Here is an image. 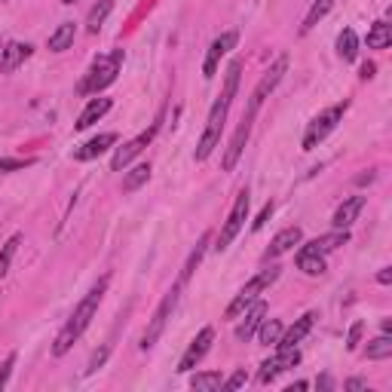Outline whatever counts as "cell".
Masks as SVG:
<instances>
[{
	"label": "cell",
	"mask_w": 392,
	"mask_h": 392,
	"mask_svg": "<svg viewBox=\"0 0 392 392\" xmlns=\"http://www.w3.org/2000/svg\"><path fill=\"white\" fill-rule=\"evenodd\" d=\"M110 10H114V0H101L98 6L89 10V19H86V31H89V34H98V28L104 25V19L110 16Z\"/></svg>",
	"instance_id": "cell-29"
},
{
	"label": "cell",
	"mask_w": 392,
	"mask_h": 392,
	"mask_svg": "<svg viewBox=\"0 0 392 392\" xmlns=\"http://www.w3.org/2000/svg\"><path fill=\"white\" fill-rule=\"evenodd\" d=\"M270 215H273V199H270V202H264V208L258 212V218L252 221V230H260V227H264L267 221H270Z\"/></svg>",
	"instance_id": "cell-37"
},
{
	"label": "cell",
	"mask_w": 392,
	"mask_h": 392,
	"mask_svg": "<svg viewBox=\"0 0 392 392\" xmlns=\"http://www.w3.org/2000/svg\"><path fill=\"white\" fill-rule=\"evenodd\" d=\"M392 356V337L389 334H380L377 341H371L365 346V358H371V362H383V358Z\"/></svg>",
	"instance_id": "cell-27"
},
{
	"label": "cell",
	"mask_w": 392,
	"mask_h": 392,
	"mask_svg": "<svg viewBox=\"0 0 392 392\" xmlns=\"http://www.w3.org/2000/svg\"><path fill=\"white\" fill-rule=\"evenodd\" d=\"M108 110H110V98H93V101H89L86 108H83V114L77 117V123H74V126L83 132V129H89V126H93V123L101 120V117L108 114Z\"/></svg>",
	"instance_id": "cell-21"
},
{
	"label": "cell",
	"mask_w": 392,
	"mask_h": 392,
	"mask_svg": "<svg viewBox=\"0 0 392 392\" xmlns=\"http://www.w3.org/2000/svg\"><path fill=\"white\" fill-rule=\"evenodd\" d=\"M294 389H306V383H304V380H297V383H291V387H289V392H294Z\"/></svg>",
	"instance_id": "cell-43"
},
{
	"label": "cell",
	"mask_w": 392,
	"mask_h": 392,
	"mask_svg": "<svg viewBox=\"0 0 392 392\" xmlns=\"http://www.w3.org/2000/svg\"><path fill=\"white\" fill-rule=\"evenodd\" d=\"M300 362V352H297V346H276V356L273 358H267L264 365H260V371H258V380L260 383H270V380H276L282 371H289L294 368V365Z\"/></svg>",
	"instance_id": "cell-9"
},
{
	"label": "cell",
	"mask_w": 392,
	"mask_h": 392,
	"mask_svg": "<svg viewBox=\"0 0 392 392\" xmlns=\"http://www.w3.org/2000/svg\"><path fill=\"white\" fill-rule=\"evenodd\" d=\"M248 202H252V199H248V191H243L236 196V202H233V208H230V218L224 221L218 239H215V252H227V245L239 236V230H243V224L248 218Z\"/></svg>",
	"instance_id": "cell-7"
},
{
	"label": "cell",
	"mask_w": 392,
	"mask_h": 392,
	"mask_svg": "<svg viewBox=\"0 0 392 392\" xmlns=\"http://www.w3.org/2000/svg\"><path fill=\"white\" fill-rule=\"evenodd\" d=\"M264 319H267V304L258 297V300H254V304L245 310V319L236 325V341H243V343H245L248 337H252L254 331H258V325L264 322Z\"/></svg>",
	"instance_id": "cell-15"
},
{
	"label": "cell",
	"mask_w": 392,
	"mask_h": 392,
	"mask_svg": "<svg viewBox=\"0 0 392 392\" xmlns=\"http://www.w3.org/2000/svg\"><path fill=\"white\" fill-rule=\"evenodd\" d=\"M362 77H365V80H371V77H374V64H371V62L362 64Z\"/></svg>",
	"instance_id": "cell-42"
},
{
	"label": "cell",
	"mask_w": 392,
	"mask_h": 392,
	"mask_svg": "<svg viewBox=\"0 0 392 392\" xmlns=\"http://www.w3.org/2000/svg\"><path fill=\"white\" fill-rule=\"evenodd\" d=\"M316 319H319L316 313H304V316H300V319L291 325L289 331H282V337H279V343H276V346H297V343L304 341V337L313 331V325H316Z\"/></svg>",
	"instance_id": "cell-19"
},
{
	"label": "cell",
	"mask_w": 392,
	"mask_h": 392,
	"mask_svg": "<svg viewBox=\"0 0 392 392\" xmlns=\"http://www.w3.org/2000/svg\"><path fill=\"white\" fill-rule=\"evenodd\" d=\"M365 208V196H350V199H343L341 206H337L334 218H331V224H334V230H350L352 221L358 218V212Z\"/></svg>",
	"instance_id": "cell-16"
},
{
	"label": "cell",
	"mask_w": 392,
	"mask_h": 392,
	"mask_svg": "<svg viewBox=\"0 0 392 392\" xmlns=\"http://www.w3.org/2000/svg\"><path fill=\"white\" fill-rule=\"evenodd\" d=\"M377 282H380V285H389L392 282V270H389V267H383V270L377 273Z\"/></svg>",
	"instance_id": "cell-40"
},
{
	"label": "cell",
	"mask_w": 392,
	"mask_h": 392,
	"mask_svg": "<svg viewBox=\"0 0 392 392\" xmlns=\"http://www.w3.org/2000/svg\"><path fill=\"white\" fill-rule=\"evenodd\" d=\"M108 282H110V279L104 276L101 282H98L95 289L89 291L86 297L80 300V304H77L74 316H71L68 322H64V328L58 331L56 343H52V352H56V356H64V352H68L71 346H74V343H77V341H80V337H83V331L89 328V322H93V316H95V313H98V304H101L104 291H108Z\"/></svg>",
	"instance_id": "cell-2"
},
{
	"label": "cell",
	"mask_w": 392,
	"mask_h": 392,
	"mask_svg": "<svg viewBox=\"0 0 392 392\" xmlns=\"http://www.w3.org/2000/svg\"><path fill=\"white\" fill-rule=\"evenodd\" d=\"M297 270H304L306 276H322L325 273V254H319L310 243L297 248Z\"/></svg>",
	"instance_id": "cell-20"
},
{
	"label": "cell",
	"mask_w": 392,
	"mask_h": 392,
	"mask_svg": "<svg viewBox=\"0 0 392 392\" xmlns=\"http://www.w3.org/2000/svg\"><path fill=\"white\" fill-rule=\"evenodd\" d=\"M245 383H248V374H245V371H236L230 380L221 383V389H239V387H245Z\"/></svg>",
	"instance_id": "cell-38"
},
{
	"label": "cell",
	"mask_w": 392,
	"mask_h": 392,
	"mask_svg": "<svg viewBox=\"0 0 392 392\" xmlns=\"http://www.w3.org/2000/svg\"><path fill=\"white\" fill-rule=\"evenodd\" d=\"M104 358H108V346H101V350H98V352H93V358H89V368H86L89 374L101 368V365H104Z\"/></svg>",
	"instance_id": "cell-39"
},
{
	"label": "cell",
	"mask_w": 392,
	"mask_h": 392,
	"mask_svg": "<svg viewBox=\"0 0 392 392\" xmlns=\"http://www.w3.org/2000/svg\"><path fill=\"white\" fill-rule=\"evenodd\" d=\"M337 56H341L343 62H352V58L358 56V34L352 28H343L341 37H337Z\"/></svg>",
	"instance_id": "cell-25"
},
{
	"label": "cell",
	"mask_w": 392,
	"mask_h": 392,
	"mask_svg": "<svg viewBox=\"0 0 392 392\" xmlns=\"http://www.w3.org/2000/svg\"><path fill=\"white\" fill-rule=\"evenodd\" d=\"M392 43V28L387 22H374L368 31V49H387Z\"/></svg>",
	"instance_id": "cell-26"
},
{
	"label": "cell",
	"mask_w": 392,
	"mask_h": 392,
	"mask_svg": "<svg viewBox=\"0 0 392 392\" xmlns=\"http://www.w3.org/2000/svg\"><path fill=\"white\" fill-rule=\"evenodd\" d=\"M350 243V230H331V233H325V236H319V239H313V248H316L319 254H328V252H334V248H341Z\"/></svg>",
	"instance_id": "cell-23"
},
{
	"label": "cell",
	"mask_w": 392,
	"mask_h": 392,
	"mask_svg": "<svg viewBox=\"0 0 392 392\" xmlns=\"http://www.w3.org/2000/svg\"><path fill=\"white\" fill-rule=\"evenodd\" d=\"M276 279H279V267H270V270H260L258 276L248 279V282L243 285V291H239L236 297H233V304L227 306L224 316H227V319H239V316H243V313L248 310V306H252L254 300L260 297V294H264L273 282H276Z\"/></svg>",
	"instance_id": "cell-4"
},
{
	"label": "cell",
	"mask_w": 392,
	"mask_h": 392,
	"mask_svg": "<svg viewBox=\"0 0 392 392\" xmlns=\"http://www.w3.org/2000/svg\"><path fill=\"white\" fill-rule=\"evenodd\" d=\"M343 387H346V389H365V387H368V383H365V380H358V377H352V380H346Z\"/></svg>",
	"instance_id": "cell-41"
},
{
	"label": "cell",
	"mask_w": 392,
	"mask_h": 392,
	"mask_svg": "<svg viewBox=\"0 0 392 392\" xmlns=\"http://www.w3.org/2000/svg\"><path fill=\"white\" fill-rule=\"evenodd\" d=\"M221 383H224V377H221L218 371H206V374L191 377V387L196 392H215V389H221Z\"/></svg>",
	"instance_id": "cell-30"
},
{
	"label": "cell",
	"mask_w": 392,
	"mask_h": 392,
	"mask_svg": "<svg viewBox=\"0 0 392 392\" xmlns=\"http://www.w3.org/2000/svg\"><path fill=\"white\" fill-rule=\"evenodd\" d=\"M22 245V236H12V239H6V245L0 248V279L6 276V273H10V264H12V254H16V248Z\"/></svg>",
	"instance_id": "cell-33"
},
{
	"label": "cell",
	"mask_w": 392,
	"mask_h": 392,
	"mask_svg": "<svg viewBox=\"0 0 392 392\" xmlns=\"http://www.w3.org/2000/svg\"><path fill=\"white\" fill-rule=\"evenodd\" d=\"M74 37H77L74 22H62V25H58V28L49 34V49H52V52H64V49H71Z\"/></svg>",
	"instance_id": "cell-22"
},
{
	"label": "cell",
	"mask_w": 392,
	"mask_h": 392,
	"mask_svg": "<svg viewBox=\"0 0 392 392\" xmlns=\"http://www.w3.org/2000/svg\"><path fill=\"white\" fill-rule=\"evenodd\" d=\"M300 239H304V230H300V227H285L282 233H276V236H273V243L264 252V258H279V254L291 252L294 245H300Z\"/></svg>",
	"instance_id": "cell-18"
},
{
	"label": "cell",
	"mask_w": 392,
	"mask_h": 392,
	"mask_svg": "<svg viewBox=\"0 0 392 392\" xmlns=\"http://www.w3.org/2000/svg\"><path fill=\"white\" fill-rule=\"evenodd\" d=\"M254 117H258V110H243V120H239V129L233 132V138H230V147H227V154H224V172H233L236 169V162H239V156H243V150L248 145V135H252V123H254Z\"/></svg>",
	"instance_id": "cell-10"
},
{
	"label": "cell",
	"mask_w": 392,
	"mask_h": 392,
	"mask_svg": "<svg viewBox=\"0 0 392 392\" xmlns=\"http://www.w3.org/2000/svg\"><path fill=\"white\" fill-rule=\"evenodd\" d=\"M212 341H215V331L212 328H202L199 334L193 337V343L187 346V352L181 356V362H178V371L181 374H187V371H193L196 365L202 362V356L208 352V346H212Z\"/></svg>",
	"instance_id": "cell-13"
},
{
	"label": "cell",
	"mask_w": 392,
	"mask_h": 392,
	"mask_svg": "<svg viewBox=\"0 0 392 392\" xmlns=\"http://www.w3.org/2000/svg\"><path fill=\"white\" fill-rule=\"evenodd\" d=\"M114 145H117V132L95 135V138H89L83 147L74 150V160H77V162H89V160H95V156H101L104 150H110Z\"/></svg>",
	"instance_id": "cell-14"
},
{
	"label": "cell",
	"mask_w": 392,
	"mask_h": 392,
	"mask_svg": "<svg viewBox=\"0 0 392 392\" xmlns=\"http://www.w3.org/2000/svg\"><path fill=\"white\" fill-rule=\"evenodd\" d=\"M282 322L279 319H264V322L258 325V341L264 343V346H270V343H279V337H282Z\"/></svg>",
	"instance_id": "cell-28"
},
{
	"label": "cell",
	"mask_w": 392,
	"mask_h": 392,
	"mask_svg": "<svg viewBox=\"0 0 392 392\" xmlns=\"http://www.w3.org/2000/svg\"><path fill=\"white\" fill-rule=\"evenodd\" d=\"M34 160H0V175L6 172H19V169H28Z\"/></svg>",
	"instance_id": "cell-36"
},
{
	"label": "cell",
	"mask_w": 392,
	"mask_h": 392,
	"mask_svg": "<svg viewBox=\"0 0 392 392\" xmlns=\"http://www.w3.org/2000/svg\"><path fill=\"white\" fill-rule=\"evenodd\" d=\"M206 245H208V233H202V236H199V243H196V248L191 252V258H187L184 270H181V282H187V279L193 276V270H196V267H199L202 254H206Z\"/></svg>",
	"instance_id": "cell-31"
},
{
	"label": "cell",
	"mask_w": 392,
	"mask_h": 392,
	"mask_svg": "<svg viewBox=\"0 0 392 392\" xmlns=\"http://www.w3.org/2000/svg\"><path fill=\"white\" fill-rule=\"evenodd\" d=\"M12 368H16V352H10V356H6V362L0 365V389H3L6 383H10V374H12Z\"/></svg>",
	"instance_id": "cell-35"
},
{
	"label": "cell",
	"mask_w": 392,
	"mask_h": 392,
	"mask_svg": "<svg viewBox=\"0 0 392 392\" xmlns=\"http://www.w3.org/2000/svg\"><path fill=\"white\" fill-rule=\"evenodd\" d=\"M331 6H334V0H316V3L310 6V12H306L304 25H300V34H310V31L316 28V25L331 12Z\"/></svg>",
	"instance_id": "cell-24"
},
{
	"label": "cell",
	"mask_w": 392,
	"mask_h": 392,
	"mask_svg": "<svg viewBox=\"0 0 392 392\" xmlns=\"http://www.w3.org/2000/svg\"><path fill=\"white\" fill-rule=\"evenodd\" d=\"M239 74H243V62L239 58H233L230 68H227V83H224V93L221 98L212 104V110H208V120H206V129H202V138L199 145H196V160H208L212 156V150L218 147L221 141V132H224V123H227V114H230V104L233 98H236V89H239Z\"/></svg>",
	"instance_id": "cell-1"
},
{
	"label": "cell",
	"mask_w": 392,
	"mask_h": 392,
	"mask_svg": "<svg viewBox=\"0 0 392 392\" xmlns=\"http://www.w3.org/2000/svg\"><path fill=\"white\" fill-rule=\"evenodd\" d=\"M123 49H114V52H104V56H98L93 62V68L86 71V77L80 80V86H77V93L80 95H98L101 89H108L110 83L117 80V74H120L123 68Z\"/></svg>",
	"instance_id": "cell-3"
},
{
	"label": "cell",
	"mask_w": 392,
	"mask_h": 392,
	"mask_svg": "<svg viewBox=\"0 0 392 392\" xmlns=\"http://www.w3.org/2000/svg\"><path fill=\"white\" fill-rule=\"evenodd\" d=\"M62 3H74V0H62Z\"/></svg>",
	"instance_id": "cell-44"
},
{
	"label": "cell",
	"mask_w": 392,
	"mask_h": 392,
	"mask_svg": "<svg viewBox=\"0 0 392 392\" xmlns=\"http://www.w3.org/2000/svg\"><path fill=\"white\" fill-rule=\"evenodd\" d=\"M156 129H160V123H154V126L147 129V132H141V135H135L132 141H126V145L123 147H117V154H114V160H110V169H114V172H120V169H126L129 162L135 160V156L141 154V150H145L150 141H154V135H156Z\"/></svg>",
	"instance_id": "cell-12"
},
{
	"label": "cell",
	"mask_w": 392,
	"mask_h": 392,
	"mask_svg": "<svg viewBox=\"0 0 392 392\" xmlns=\"http://www.w3.org/2000/svg\"><path fill=\"white\" fill-rule=\"evenodd\" d=\"M0 52H3V47H0Z\"/></svg>",
	"instance_id": "cell-45"
},
{
	"label": "cell",
	"mask_w": 392,
	"mask_h": 392,
	"mask_svg": "<svg viewBox=\"0 0 392 392\" xmlns=\"http://www.w3.org/2000/svg\"><path fill=\"white\" fill-rule=\"evenodd\" d=\"M147 178H150V162H138V166H135L132 172H129L126 178H123V191H126V193L138 191V187L145 184Z\"/></svg>",
	"instance_id": "cell-32"
},
{
	"label": "cell",
	"mask_w": 392,
	"mask_h": 392,
	"mask_svg": "<svg viewBox=\"0 0 392 392\" xmlns=\"http://www.w3.org/2000/svg\"><path fill=\"white\" fill-rule=\"evenodd\" d=\"M31 52H34L31 43H6L3 52H0V71L12 74L19 64H25V58H31Z\"/></svg>",
	"instance_id": "cell-17"
},
{
	"label": "cell",
	"mask_w": 392,
	"mask_h": 392,
	"mask_svg": "<svg viewBox=\"0 0 392 392\" xmlns=\"http://www.w3.org/2000/svg\"><path fill=\"white\" fill-rule=\"evenodd\" d=\"M289 71V58H276V62L270 64V68L264 71V77H260V83L254 86L252 98H248V110H260V104H264V98L273 93V89L279 86V80H282V74Z\"/></svg>",
	"instance_id": "cell-8"
},
{
	"label": "cell",
	"mask_w": 392,
	"mask_h": 392,
	"mask_svg": "<svg viewBox=\"0 0 392 392\" xmlns=\"http://www.w3.org/2000/svg\"><path fill=\"white\" fill-rule=\"evenodd\" d=\"M236 43H239L236 31H224L221 37H215L212 47H208V52H206V62H202V77H206V80H212L215 71H218V64H221V58L236 47Z\"/></svg>",
	"instance_id": "cell-11"
},
{
	"label": "cell",
	"mask_w": 392,
	"mask_h": 392,
	"mask_svg": "<svg viewBox=\"0 0 392 392\" xmlns=\"http://www.w3.org/2000/svg\"><path fill=\"white\" fill-rule=\"evenodd\" d=\"M346 108H350V101H341V104H331V108L322 110L319 117H313V123L306 126V135H304V150H313L316 145H322V141L337 129V123L343 120Z\"/></svg>",
	"instance_id": "cell-5"
},
{
	"label": "cell",
	"mask_w": 392,
	"mask_h": 392,
	"mask_svg": "<svg viewBox=\"0 0 392 392\" xmlns=\"http://www.w3.org/2000/svg\"><path fill=\"white\" fill-rule=\"evenodd\" d=\"M362 334H365V322H352L350 334H346V350H356L362 343Z\"/></svg>",
	"instance_id": "cell-34"
},
{
	"label": "cell",
	"mask_w": 392,
	"mask_h": 392,
	"mask_svg": "<svg viewBox=\"0 0 392 392\" xmlns=\"http://www.w3.org/2000/svg\"><path fill=\"white\" fill-rule=\"evenodd\" d=\"M178 294L181 289L175 285L172 291L166 294V297L160 300V306H156V313H154V319H150V325H147V331H145V337H141V350H154L156 341L162 337V331H166V322H169V316L175 313V306H178Z\"/></svg>",
	"instance_id": "cell-6"
}]
</instances>
